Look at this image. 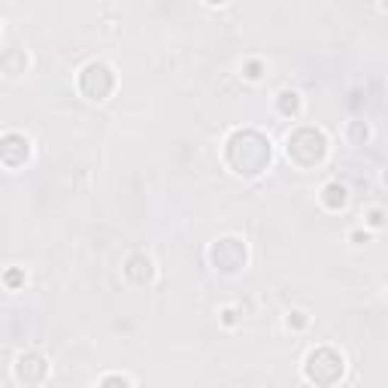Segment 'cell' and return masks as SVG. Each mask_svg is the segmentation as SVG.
<instances>
[{
	"label": "cell",
	"mask_w": 388,
	"mask_h": 388,
	"mask_svg": "<svg viewBox=\"0 0 388 388\" xmlns=\"http://www.w3.org/2000/svg\"><path fill=\"white\" fill-rule=\"evenodd\" d=\"M224 161L236 176H261L273 161V146L261 131L243 127V131H234L224 143Z\"/></svg>",
	"instance_id": "6da1fadb"
},
{
	"label": "cell",
	"mask_w": 388,
	"mask_h": 388,
	"mask_svg": "<svg viewBox=\"0 0 388 388\" xmlns=\"http://www.w3.org/2000/svg\"><path fill=\"white\" fill-rule=\"evenodd\" d=\"M285 155H288L291 164H297L304 170L321 164V161L328 158V137H325V131L309 127V125L295 127V131L288 134V139H285Z\"/></svg>",
	"instance_id": "7a4b0ae2"
},
{
	"label": "cell",
	"mask_w": 388,
	"mask_h": 388,
	"mask_svg": "<svg viewBox=\"0 0 388 388\" xmlns=\"http://www.w3.org/2000/svg\"><path fill=\"white\" fill-rule=\"evenodd\" d=\"M343 370H346V361H343V355L331 346H319L307 355L304 361V376L309 382L316 385H333L343 380Z\"/></svg>",
	"instance_id": "3957f363"
},
{
	"label": "cell",
	"mask_w": 388,
	"mask_h": 388,
	"mask_svg": "<svg viewBox=\"0 0 388 388\" xmlns=\"http://www.w3.org/2000/svg\"><path fill=\"white\" fill-rule=\"evenodd\" d=\"M79 91L89 97V101H106L113 91H115V70L103 61H91L85 64L82 73H79Z\"/></svg>",
	"instance_id": "277c9868"
},
{
	"label": "cell",
	"mask_w": 388,
	"mask_h": 388,
	"mask_svg": "<svg viewBox=\"0 0 388 388\" xmlns=\"http://www.w3.org/2000/svg\"><path fill=\"white\" fill-rule=\"evenodd\" d=\"M246 258H249L246 243L236 240V236H222V240H215L212 249H210V261L219 273H240L246 267Z\"/></svg>",
	"instance_id": "5b68a950"
},
{
	"label": "cell",
	"mask_w": 388,
	"mask_h": 388,
	"mask_svg": "<svg viewBox=\"0 0 388 388\" xmlns=\"http://www.w3.org/2000/svg\"><path fill=\"white\" fill-rule=\"evenodd\" d=\"M30 158V139L18 131H6L4 139H0V161L4 167L16 170V167H25Z\"/></svg>",
	"instance_id": "8992f818"
},
{
	"label": "cell",
	"mask_w": 388,
	"mask_h": 388,
	"mask_svg": "<svg viewBox=\"0 0 388 388\" xmlns=\"http://www.w3.org/2000/svg\"><path fill=\"white\" fill-rule=\"evenodd\" d=\"M49 376V361L40 352H21L16 361V380L21 385H42Z\"/></svg>",
	"instance_id": "52a82bcc"
},
{
	"label": "cell",
	"mask_w": 388,
	"mask_h": 388,
	"mask_svg": "<svg viewBox=\"0 0 388 388\" xmlns=\"http://www.w3.org/2000/svg\"><path fill=\"white\" fill-rule=\"evenodd\" d=\"M125 276H127V283H134V285H149V283L155 279L152 258H146L143 252H134V255L125 261Z\"/></svg>",
	"instance_id": "ba28073f"
},
{
	"label": "cell",
	"mask_w": 388,
	"mask_h": 388,
	"mask_svg": "<svg viewBox=\"0 0 388 388\" xmlns=\"http://www.w3.org/2000/svg\"><path fill=\"white\" fill-rule=\"evenodd\" d=\"M321 203H325L328 210H343L349 203V188L343 186V182H328V186L321 188Z\"/></svg>",
	"instance_id": "9c48e42d"
},
{
	"label": "cell",
	"mask_w": 388,
	"mask_h": 388,
	"mask_svg": "<svg viewBox=\"0 0 388 388\" xmlns=\"http://www.w3.org/2000/svg\"><path fill=\"white\" fill-rule=\"evenodd\" d=\"M25 70H28V55L21 49H9L6 55H4V73H6L9 79H16Z\"/></svg>",
	"instance_id": "30bf717a"
},
{
	"label": "cell",
	"mask_w": 388,
	"mask_h": 388,
	"mask_svg": "<svg viewBox=\"0 0 388 388\" xmlns=\"http://www.w3.org/2000/svg\"><path fill=\"white\" fill-rule=\"evenodd\" d=\"M276 110L283 113L285 118H295L300 113V94L297 91H283L276 97Z\"/></svg>",
	"instance_id": "8fae6325"
},
{
	"label": "cell",
	"mask_w": 388,
	"mask_h": 388,
	"mask_svg": "<svg viewBox=\"0 0 388 388\" xmlns=\"http://www.w3.org/2000/svg\"><path fill=\"white\" fill-rule=\"evenodd\" d=\"M346 137L352 139L355 146H364V143H367V137H370V127H367V122H361V118H355V122H349V127H346Z\"/></svg>",
	"instance_id": "7c38bea8"
},
{
	"label": "cell",
	"mask_w": 388,
	"mask_h": 388,
	"mask_svg": "<svg viewBox=\"0 0 388 388\" xmlns=\"http://www.w3.org/2000/svg\"><path fill=\"white\" fill-rule=\"evenodd\" d=\"M4 283H6V288H9V291H16L21 283H25V273H21L18 267H9V270L4 273Z\"/></svg>",
	"instance_id": "4fadbf2b"
},
{
	"label": "cell",
	"mask_w": 388,
	"mask_h": 388,
	"mask_svg": "<svg viewBox=\"0 0 388 388\" xmlns=\"http://www.w3.org/2000/svg\"><path fill=\"white\" fill-rule=\"evenodd\" d=\"M367 224H370V228H382V224H385V212L380 207H373L367 212Z\"/></svg>",
	"instance_id": "5bb4252c"
},
{
	"label": "cell",
	"mask_w": 388,
	"mask_h": 388,
	"mask_svg": "<svg viewBox=\"0 0 388 388\" xmlns=\"http://www.w3.org/2000/svg\"><path fill=\"white\" fill-rule=\"evenodd\" d=\"M243 73H246V79H258V76H261V61H249L243 67Z\"/></svg>",
	"instance_id": "9a60e30c"
},
{
	"label": "cell",
	"mask_w": 388,
	"mask_h": 388,
	"mask_svg": "<svg viewBox=\"0 0 388 388\" xmlns=\"http://www.w3.org/2000/svg\"><path fill=\"white\" fill-rule=\"evenodd\" d=\"M304 325H307L304 312H291V316H288V328H304Z\"/></svg>",
	"instance_id": "2e32d148"
},
{
	"label": "cell",
	"mask_w": 388,
	"mask_h": 388,
	"mask_svg": "<svg viewBox=\"0 0 388 388\" xmlns=\"http://www.w3.org/2000/svg\"><path fill=\"white\" fill-rule=\"evenodd\" d=\"M101 385H131V380L127 376H103Z\"/></svg>",
	"instance_id": "e0dca14e"
},
{
	"label": "cell",
	"mask_w": 388,
	"mask_h": 388,
	"mask_svg": "<svg viewBox=\"0 0 388 388\" xmlns=\"http://www.w3.org/2000/svg\"><path fill=\"white\" fill-rule=\"evenodd\" d=\"M222 316H224V325H234V321H236V319H234V316H236V312H234V309H224V312H222Z\"/></svg>",
	"instance_id": "ac0fdd59"
},
{
	"label": "cell",
	"mask_w": 388,
	"mask_h": 388,
	"mask_svg": "<svg viewBox=\"0 0 388 388\" xmlns=\"http://www.w3.org/2000/svg\"><path fill=\"white\" fill-rule=\"evenodd\" d=\"M352 240H355V243H367V234L358 231V234H352Z\"/></svg>",
	"instance_id": "d6986e66"
},
{
	"label": "cell",
	"mask_w": 388,
	"mask_h": 388,
	"mask_svg": "<svg viewBox=\"0 0 388 388\" xmlns=\"http://www.w3.org/2000/svg\"><path fill=\"white\" fill-rule=\"evenodd\" d=\"M210 6H222V4H228V0H207Z\"/></svg>",
	"instance_id": "ffe728a7"
},
{
	"label": "cell",
	"mask_w": 388,
	"mask_h": 388,
	"mask_svg": "<svg viewBox=\"0 0 388 388\" xmlns=\"http://www.w3.org/2000/svg\"><path fill=\"white\" fill-rule=\"evenodd\" d=\"M385 9H388V0H385Z\"/></svg>",
	"instance_id": "44dd1931"
},
{
	"label": "cell",
	"mask_w": 388,
	"mask_h": 388,
	"mask_svg": "<svg viewBox=\"0 0 388 388\" xmlns=\"http://www.w3.org/2000/svg\"><path fill=\"white\" fill-rule=\"evenodd\" d=\"M385 182H388V173H385Z\"/></svg>",
	"instance_id": "7402d4cb"
}]
</instances>
